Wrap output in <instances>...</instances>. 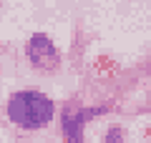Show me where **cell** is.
<instances>
[{
    "label": "cell",
    "mask_w": 151,
    "mask_h": 143,
    "mask_svg": "<svg viewBox=\"0 0 151 143\" xmlns=\"http://www.w3.org/2000/svg\"><path fill=\"white\" fill-rule=\"evenodd\" d=\"M28 60L35 70H45V73H53L60 68V50L53 40H50L45 33H33L30 40H28Z\"/></svg>",
    "instance_id": "cell-2"
},
{
    "label": "cell",
    "mask_w": 151,
    "mask_h": 143,
    "mask_svg": "<svg viewBox=\"0 0 151 143\" xmlns=\"http://www.w3.org/2000/svg\"><path fill=\"white\" fill-rule=\"evenodd\" d=\"M83 126H86V108L78 103H68L60 113V131L65 143H83Z\"/></svg>",
    "instance_id": "cell-3"
},
{
    "label": "cell",
    "mask_w": 151,
    "mask_h": 143,
    "mask_svg": "<svg viewBox=\"0 0 151 143\" xmlns=\"http://www.w3.org/2000/svg\"><path fill=\"white\" fill-rule=\"evenodd\" d=\"M103 143H124V128L121 126H111L103 136Z\"/></svg>",
    "instance_id": "cell-4"
},
{
    "label": "cell",
    "mask_w": 151,
    "mask_h": 143,
    "mask_svg": "<svg viewBox=\"0 0 151 143\" xmlns=\"http://www.w3.org/2000/svg\"><path fill=\"white\" fill-rule=\"evenodd\" d=\"M5 113L23 131H40L55 118V103L40 90H15L5 106Z\"/></svg>",
    "instance_id": "cell-1"
}]
</instances>
